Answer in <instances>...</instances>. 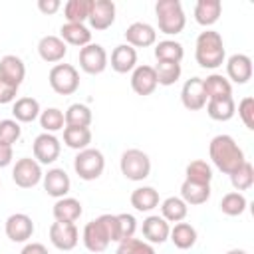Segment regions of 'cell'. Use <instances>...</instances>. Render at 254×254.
<instances>
[{
	"mask_svg": "<svg viewBox=\"0 0 254 254\" xmlns=\"http://www.w3.org/2000/svg\"><path fill=\"white\" fill-rule=\"evenodd\" d=\"M141 232L145 236V242L149 244H163L167 238H169V232H171V226L169 222L159 216V214H151L143 220V226H141Z\"/></svg>",
	"mask_w": 254,
	"mask_h": 254,
	"instance_id": "20",
	"label": "cell"
},
{
	"mask_svg": "<svg viewBox=\"0 0 254 254\" xmlns=\"http://www.w3.org/2000/svg\"><path fill=\"white\" fill-rule=\"evenodd\" d=\"M226 254H248L246 250H242V248H232V250H228Z\"/></svg>",
	"mask_w": 254,
	"mask_h": 254,
	"instance_id": "49",
	"label": "cell"
},
{
	"mask_svg": "<svg viewBox=\"0 0 254 254\" xmlns=\"http://www.w3.org/2000/svg\"><path fill=\"white\" fill-rule=\"evenodd\" d=\"M20 254H50V252H48V248L42 242H28L20 250Z\"/></svg>",
	"mask_w": 254,
	"mask_h": 254,
	"instance_id": "47",
	"label": "cell"
},
{
	"mask_svg": "<svg viewBox=\"0 0 254 254\" xmlns=\"http://www.w3.org/2000/svg\"><path fill=\"white\" fill-rule=\"evenodd\" d=\"M91 0H67L64 4V16L71 24H83L89 18Z\"/></svg>",
	"mask_w": 254,
	"mask_h": 254,
	"instance_id": "36",
	"label": "cell"
},
{
	"mask_svg": "<svg viewBox=\"0 0 254 254\" xmlns=\"http://www.w3.org/2000/svg\"><path fill=\"white\" fill-rule=\"evenodd\" d=\"M40 103L34 97H18L12 105V115L18 123H32L40 117Z\"/></svg>",
	"mask_w": 254,
	"mask_h": 254,
	"instance_id": "26",
	"label": "cell"
},
{
	"mask_svg": "<svg viewBox=\"0 0 254 254\" xmlns=\"http://www.w3.org/2000/svg\"><path fill=\"white\" fill-rule=\"evenodd\" d=\"M125 40L131 48H149L157 42V32L147 22H133L125 30Z\"/></svg>",
	"mask_w": 254,
	"mask_h": 254,
	"instance_id": "18",
	"label": "cell"
},
{
	"mask_svg": "<svg viewBox=\"0 0 254 254\" xmlns=\"http://www.w3.org/2000/svg\"><path fill=\"white\" fill-rule=\"evenodd\" d=\"M185 179L187 181H192V183H200V185H210L212 181V167L202 161V159H194L187 165L185 169Z\"/></svg>",
	"mask_w": 254,
	"mask_h": 254,
	"instance_id": "37",
	"label": "cell"
},
{
	"mask_svg": "<svg viewBox=\"0 0 254 254\" xmlns=\"http://www.w3.org/2000/svg\"><path fill=\"white\" fill-rule=\"evenodd\" d=\"M157 73L153 65H137L131 71V89L137 95H151L157 89Z\"/></svg>",
	"mask_w": 254,
	"mask_h": 254,
	"instance_id": "17",
	"label": "cell"
},
{
	"mask_svg": "<svg viewBox=\"0 0 254 254\" xmlns=\"http://www.w3.org/2000/svg\"><path fill=\"white\" fill-rule=\"evenodd\" d=\"M64 143L69 149L83 151L91 143V129L89 127H64Z\"/></svg>",
	"mask_w": 254,
	"mask_h": 254,
	"instance_id": "33",
	"label": "cell"
},
{
	"mask_svg": "<svg viewBox=\"0 0 254 254\" xmlns=\"http://www.w3.org/2000/svg\"><path fill=\"white\" fill-rule=\"evenodd\" d=\"M202 87H204V93H206V101L208 99H216V97H228V95H232L230 81L224 75H220V73L206 75V79H202Z\"/></svg>",
	"mask_w": 254,
	"mask_h": 254,
	"instance_id": "31",
	"label": "cell"
},
{
	"mask_svg": "<svg viewBox=\"0 0 254 254\" xmlns=\"http://www.w3.org/2000/svg\"><path fill=\"white\" fill-rule=\"evenodd\" d=\"M50 87L60 95H71L79 87V73L71 64H56L48 75Z\"/></svg>",
	"mask_w": 254,
	"mask_h": 254,
	"instance_id": "7",
	"label": "cell"
},
{
	"mask_svg": "<svg viewBox=\"0 0 254 254\" xmlns=\"http://www.w3.org/2000/svg\"><path fill=\"white\" fill-rule=\"evenodd\" d=\"M131 206L139 212H151L153 208L159 206V190L153 187H137L131 192Z\"/></svg>",
	"mask_w": 254,
	"mask_h": 254,
	"instance_id": "28",
	"label": "cell"
},
{
	"mask_svg": "<svg viewBox=\"0 0 254 254\" xmlns=\"http://www.w3.org/2000/svg\"><path fill=\"white\" fill-rule=\"evenodd\" d=\"M0 187H2V183H0Z\"/></svg>",
	"mask_w": 254,
	"mask_h": 254,
	"instance_id": "50",
	"label": "cell"
},
{
	"mask_svg": "<svg viewBox=\"0 0 254 254\" xmlns=\"http://www.w3.org/2000/svg\"><path fill=\"white\" fill-rule=\"evenodd\" d=\"M38 54L48 64H58L65 58L67 46L60 36H44L38 42Z\"/></svg>",
	"mask_w": 254,
	"mask_h": 254,
	"instance_id": "21",
	"label": "cell"
},
{
	"mask_svg": "<svg viewBox=\"0 0 254 254\" xmlns=\"http://www.w3.org/2000/svg\"><path fill=\"white\" fill-rule=\"evenodd\" d=\"M220 12H222L220 0H198L194 6V20H196V24L208 28L218 22Z\"/></svg>",
	"mask_w": 254,
	"mask_h": 254,
	"instance_id": "25",
	"label": "cell"
},
{
	"mask_svg": "<svg viewBox=\"0 0 254 254\" xmlns=\"http://www.w3.org/2000/svg\"><path fill=\"white\" fill-rule=\"evenodd\" d=\"M4 232L12 242H28L34 234V222L28 214L16 212V214H10L6 218Z\"/></svg>",
	"mask_w": 254,
	"mask_h": 254,
	"instance_id": "12",
	"label": "cell"
},
{
	"mask_svg": "<svg viewBox=\"0 0 254 254\" xmlns=\"http://www.w3.org/2000/svg\"><path fill=\"white\" fill-rule=\"evenodd\" d=\"M12 159H14V151H12V147L0 143V169H2V167H8V165L12 163Z\"/></svg>",
	"mask_w": 254,
	"mask_h": 254,
	"instance_id": "48",
	"label": "cell"
},
{
	"mask_svg": "<svg viewBox=\"0 0 254 254\" xmlns=\"http://www.w3.org/2000/svg\"><path fill=\"white\" fill-rule=\"evenodd\" d=\"M42 181H44V190L54 198H64L71 187L69 175L60 167L48 169V173L42 177Z\"/></svg>",
	"mask_w": 254,
	"mask_h": 254,
	"instance_id": "16",
	"label": "cell"
},
{
	"mask_svg": "<svg viewBox=\"0 0 254 254\" xmlns=\"http://www.w3.org/2000/svg\"><path fill=\"white\" fill-rule=\"evenodd\" d=\"M204 107H206L208 117L214 119V121H228V119H232L234 113H236V103H234L232 95H228V97L208 99Z\"/></svg>",
	"mask_w": 254,
	"mask_h": 254,
	"instance_id": "27",
	"label": "cell"
},
{
	"mask_svg": "<svg viewBox=\"0 0 254 254\" xmlns=\"http://www.w3.org/2000/svg\"><path fill=\"white\" fill-rule=\"evenodd\" d=\"M60 8H62V2L60 0H38V10L42 14H46V16L56 14Z\"/></svg>",
	"mask_w": 254,
	"mask_h": 254,
	"instance_id": "46",
	"label": "cell"
},
{
	"mask_svg": "<svg viewBox=\"0 0 254 254\" xmlns=\"http://www.w3.org/2000/svg\"><path fill=\"white\" fill-rule=\"evenodd\" d=\"M24 77H26V65L18 56L8 54L0 60V81L2 83L12 85V87H20Z\"/></svg>",
	"mask_w": 254,
	"mask_h": 254,
	"instance_id": "14",
	"label": "cell"
},
{
	"mask_svg": "<svg viewBox=\"0 0 254 254\" xmlns=\"http://www.w3.org/2000/svg\"><path fill=\"white\" fill-rule=\"evenodd\" d=\"M185 56V50H183V44L181 42H175V40H163L155 46V58L157 62H175V64H181Z\"/></svg>",
	"mask_w": 254,
	"mask_h": 254,
	"instance_id": "35",
	"label": "cell"
},
{
	"mask_svg": "<svg viewBox=\"0 0 254 254\" xmlns=\"http://www.w3.org/2000/svg\"><path fill=\"white\" fill-rule=\"evenodd\" d=\"M208 155H210V161L212 165L224 173V175H232L244 161V151L238 147V143L230 137V135H216L210 139L208 143Z\"/></svg>",
	"mask_w": 254,
	"mask_h": 254,
	"instance_id": "1",
	"label": "cell"
},
{
	"mask_svg": "<svg viewBox=\"0 0 254 254\" xmlns=\"http://www.w3.org/2000/svg\"><path fill=\"white\" fill-rule=\"evenodd\" d=\"M171 242L179 248V250H189L196 244V228L189 222H177L171 232H169Z\"/></svg>",
	"mask_w": 254,
	"mask_h": 254,
	"instance_id": "30",
	"label": "cell"
},
{
	"mask_svg": "<svg viewBox=\"0 0 254 254\" xmlns=\"http://www.w3.org/2000/svg\"><path fill=\"white\" fill-rule=\"evenodd\" d=\"M181 198L187 204H204L210 198V185H200V183H192V181H183L181 185Z\"/></svg>",
	"mask_w": 254,
	"mask_h": 254,
	"instance_id": "29",
	"label": "cell"
},
{
	"mask_svg": "<svg viewBox=\"0 0 254 254\" xmlns=\"http://www.w3.org/2000/svg\"><path fill=\"white\" fill-rule=\"evenodd\" d=\"M40 125L44 129V133H56L60 129L65 127V119H64V111L58 107H48L40 113Z\"/></svg>",
	"mask_w": 254,
	"mask_h": 254,
	"instance_id": "39",
	"label": "cell"
},
{
	"mask_svg": "<svg viewBox=\"0 0 254 254\" xmlns=\"http://www.w3.org/2000/svg\"><path fill=\"white\" fill-rule=\"evenodd\" d=\"M22 135V127L16 119H2L0 121V143L2 145H14Z\"/></svg>",
	"mask_w": 254,
	"mask_h": 254,
	"instance_id": "43",
	"label": "cell"
},
{
	"mask_svg": "<svg viewBox=\"0 0 254 254\" xmlns=\"http://www.w3.org/2000/svg\"><path fill=\"white\" fill-rule=\"evenodd\" d=\"M32 153L40 165H52L62 153L60 139L54 133H40L32 143Z\"/></svg>",
	"mask_w": 254,
	"mask_h": 254,
	"instance_id": "9",
	"label": "cell"
},
{
	"mask_svg": "<svg viewBox=\"0 0 254 254\" xmlns=\"http://www.w3.org/2000/svg\"><path fill=\"white\" fill-rule=\"evenodd\" d=\"M189 214V204L181 196H169L161 202V216L167 222H183Z\"/></svg>",
	"mask_w": 254,
	"mask_h": 254,
	"instance_id": "32",
	"label": "cell"
},
{
	"mask_svg": "<svg viewBox=\"0 0 254 254\" xmlns=\"http://www.w3.org/2000/svg\"><path fill=\"white\" fill-rule=\"evenodd\" d=\"M119 169L127 181H145L151 175V159L141 149H127L121 155Z\"/></svg>",
	"mask_w": 254,
	"mask_h": 254,
	"instance_id": "6",
	"label": "cell"
},
{
	"mask_svg": "<svg viewBox=\"0 0 254 254\" xmlns=\"http://www.w3.org/2000/svg\"><path fill=\"white\" fill-rule=\"evenodd\" d=\"M220 210H222V214H226V216H240L244 210H246V206H248V200H246V196L242 194V192H236V190H232V192H226L222 198H220Z\"/></svg>",
	"mask_w": 254,
	"mask_h": 254,
	"instance_id": "38",
	"label": "cell"
},
{
	"mask_svg": "<svg viewBox=\"0 0 254 254\" xmlns=\"http://www.w3.org/2000/svg\"><path fill=\"white\" fill-rule=\"evenodd\" d=\"M117 216V242L121 240H127V238H133L135 230H137V220L133 214H127V212H121V214H115Z\"/></svg>",
	"mask_w": 254,
	"mask_h": 254,
	"instance_id": "44",
	"label": "cell"
},
{
	"mask_svg": "<svg viewBox=\"0 0 254 254\" xmlns=\"http://www.w3.org/2000/svg\"><path fill=\"white\" fill-rule=\"evenodd\" d=\"M105 169V157L99 149L87 147L83 151H77L73 159V171L81 181H95L101 177Z\"/></svg>",
	"mask_w": 254,
	"mask_h": 254,
	"instance_id": "5",
	"label": "cell"
},
{
	"mask_svg": "<svg viewBox=\"0 0 254 254\" xmlns=\"http://www.w3.org/2000/svg\"><path fill=\"white\" fill-rule=\"evenodd\" d=\"M83 208H81V202L73 196H64V198H58L54 208H52V214L58 222H75L79 216H81Z\"/></svg>",
	"mask_w": 254,
	"mask_h": 254,
	"instance_id": "23",
	"label": "cell"
},
{
	"mask_svg": "<svg viewBox=\"0 0 254 254\" xmlns=\"http://www.w3.org/2000/svg\"><path fill=\"white\" fill-rule=\"evenodd\" d=\"M137 67V52L129 44H119L111 52V69L117 73H129Z\"/></svg>",
	"mask_w": 254,
	"mask_h": 254,
	"instance_id": "22",
	"label": "cell"
},
{
	"mask_svg": "<svg viewBox=\"0 0 254 254\" xmlns=\"http://www.w3.org/2000/svg\"><path fill=\"white\" fill-rule=\"evenodd\" d=\"M226 79L234 81L238 85L248 83V79L252 77V60L246 54H234L226 60Z\"/></svg>",
	"mask_w": 254,
	"mask_h": 254,
	"instance_id": "19",
	"label": "cell"
},
{
	"mask_svg": "<svg viewBox=\"0 0 254 254\" xmlns=\"http://www.w3.org/2000/svg\"><path fill=\"white\" fill-rule=\"evenodd\" d=\"M64 119H65L67 127H89L93 115L85 103H71L67 107V111L64 113Z\"/></svg>",
	"mask_w": 254,
	"mask_h": 254,
	"instance_id": "34",
	"label": "cell"
},
{
	"mask_svg": "<svg viewBox=\"0 0 254 254\" xmlns=\"http://www.w3.org/2000/svg\"><path fill=\"white\" fill-rule=\"evenodd\" d=\"M89 26L97 32L107 30L115 22V4L111 0H91L89 10Z\"/></svg>",
	"mask_w": 254,
	"mask_h": 254,
	"instance_id": "13",
	"label": "cell"
},
{
	"mask_svg": "<svg viewBox=\"0 0 254 254\" xmlns=\"http://www.w3.org/2000/svg\"><path fill=\"white\" fill-rule=\"evenodd\" d=\"M60 38L65 42V46H87L91 44V32L85 24H71V22H65L62 24L60 28Z\"/></svg>",
	"mask_w": 254,
	"mask_h": 254,
	"instance_id": "24",
	"label": "cell"
},
{
	"mask_svg": "<svg viewBox=\"0 0 254 254\" xmlns=\"http://www.w3.org/2000/svg\"><path fill=\"white\" fill-rule=\"evenodd\" d=\"M83 246L89 252H103L111 242H117V216L115 214H101L89 220L81 232Z\"/></svg>",
	"mask_w": 254,
	"mask_h": 254,
	"instance_id": "2",
	"label": "cell"
},
{
	"mask_svg": "<svg viewBox=\"0 0 254 254\" xmlns=\"http://www.w3.org/2000/svg\"><path fill=\"white\" fill-rule=\"evenodd\" d=\"M155 14H157L159 32L167 36H177L185 30L187 16L179 0H159L155 4Z\"/></svg>",
	"mask_w": 254,
	"mask_h": 254,
	"instance_id": "4",
	"label": "cell"
},
{
	"mask_svg": "<svg viewBox=\"0 0 254 254\" xmlns=\"http://www.w3.org/2000/svg\"><path fill=\"white\" fill-rule=\"evenodd\" d=\"M50 242L58 250H73L79 242V230L75 222H54L50 226Z\"/></svg>",
	"mask_w": 254,
	"mask_h": 254,
	"instance_id": "11",
	"label": "cell"
},
{
	"mask_svg": "<svg viewBox=\"0 0 254 254\" xmlns=\"http://www.w3.org/2000/svg\"><path fill=\"white\" fill-rule=\"evenodd\" d=\"M181 101L189 111H200L206 105V93L202 87V77H190L181 89Z\"/></svg>",
	"mask_w": 254,
	"mask_h": 254,
	"instance_id": "15",
	"label": "cell"
},
{
	"mask_svg": "<svg viewBox=\"0 0 254 254\" xmlns=\"http://www.w3.org/2000/svg\"><path fill=\"white\" fill-rule=\"evenodd\" d=\"M181 64L175 62H157L155 65V73H157V83L159 85H173L179 77H181Z\"/></svg>",
	"mask_w": 254,
	"mask_h": 254,
	"instance_id": "41",
	"label": "cell"
},
{
	"mask_svg": "<svg viewBox=\"0 0 254 254\" xmlns=\"http://www.w3.org/2000/svg\"><path fill=\"white\" fill-rule=\"evenodd\" d=\"M230 177V183H232V187L236 189V192H240V190H248L252 185H254V167H252V163H248V161H244L232 175H228Z\"/></svg>",
	"mask_w": 254,
	"mask_h": 254,
	"instance_id": "40",
	"label": "cell"
},
{
	"mask_svg": "<svg viewBox=\"0 0 254 254\" xmlns=\"http://www.w3.org/2000/svg\"><path fill=\"white\" fill-rule=\"evenodd\" d=\"M194 58H196V64L204 69L220 67L224 64V58H226L222 36L214 30L200 32L196 38V44H194Z\"/></svg>",
	"mask_w": 254,
	"mask_h": 254,
	"instance_id": "3",
	"label": "cell"
},
{
	"mask_svg": "<svg viewBox=\"0 0 254 254\" xmlns=\"http://www.w3.org/2000/svg\"><path fill=\"white\" fill-rule=\"evenodd\" d=\"M107 62H109L107 52L101 44H87L79 50V67L89 75H97L105 71Z\"/></svg>",
	"mask_w": 254,
	"mask_h": 254,
	"instance_id": "10",
	"label": "cell"
},
{
	"mask_svg": "<svg viewBox=\"0 0 254 254\" xmlns=\"http://www.w3.org/2000/svg\"><path fill=\"white\" fill-rule=\"evenodd\" d=\"M115 254H155V248L141 238H127L119 242Z\"/></svg>",
	"mask_w": 254,
	"mask_h": 254,
	"instance_id": "42",
	"label": "cell"
},
{
	"mask_svg": "<svg viewBox=\"0 0 254 254\" xmlns=\"http://www.w3.org/2000/svg\"><path fill=\"white\" fill-rule=\"evenodd\" d=\"M238 117L242 119V123L252 131L254 129V97H244L238 103Z\"/></svg>",
	"mask_w": 254,
	"mask_h": 254,
	"instance_id": "45",
	"label": "cell"
},
{
	"mask_svg": "<svg viewBox=\"0 0 254 254\" xmlns=\"http://www.w3.org/2000/svg\"><path fill=\"white\" fill-rule=\"evenodd\" d=\"M42 177H44L42 167L32 157L18 159L16 165H14V169H12V181L20 189H32V187H36L42 181Z\"/></svg>",
	"mask_w": 254,
	"mask_h": 254,
	"instance_id": "8",
	"label": "cell"
}]
</instances>
